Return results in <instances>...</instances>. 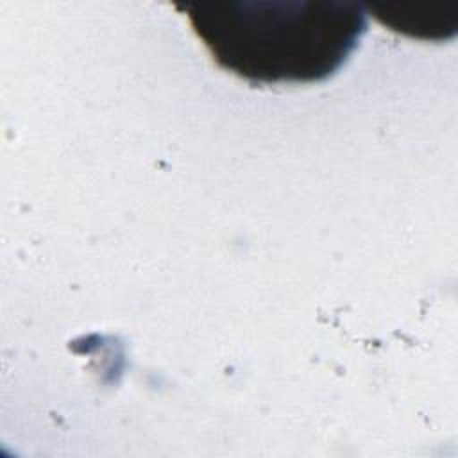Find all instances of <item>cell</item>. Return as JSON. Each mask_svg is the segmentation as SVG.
Masks as SVG:
<instances>
[{"label": "cell", "mask_w": 458, "mask_h": 458, "mask_svg": "<svg viewBox=\"0 0 458 458\" xmlns=\"http://www.w3.org/2000/svg\"><path fill=\"white\" fill-rule=\"evenodd\" d=\"M218 66L250 84H310L335 75L367 30L347 0H227L177 5Z\"/></svg>", "instance_id": "cell-1"}]
</instances>
